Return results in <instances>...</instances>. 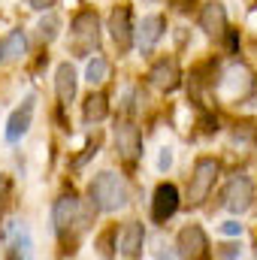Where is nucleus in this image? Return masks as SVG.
<instances>
[{
  "mask_svg": "<svg viewBox=\"0 0 257 260\" xmlns=\"http://www.w3.org/2000/svg\"><path fill=\"white\" fill-rule=\"evenodd\" d=\"M97 46H100V18H97V12L94 9L76 12L73 21H70V49H73V55L88 58V55L97 52Z\"/></svg>",
  "mask_w": 257,
  "mask_h": 260,
  "instance_id": "obj_2",
  "label": "nucleus"
},
{
  "mask_svg": "<svg viewBox=\"0 0 257 260\" xmlns=\"http://www.w3.org/2000/svg\"><path fill=\"white\" fill-rule=\"evenodd\" d=\"M221 206L227 212H233V215H245L254 206V182L248 176H242V173L230 176L224 191H221Z\"/></svg>",
  "mask_w": 257,
  "mask_h": 260,
  "instance_id": "obj_4",
  "label": "nucleus"
},
{
  "mask_svg": "<svg viewBox=\"0 0 257 260\" xmlns=\"http://www.w3.org/2000/svg\"><path fill=\"white\" fill-rule=\"evenodd\" d=\"M209 236L200 224H188L179 230L176 236V257H191V260H200V257H209Z\"/></svg>",
  "mask_w": 257,
  "mask_h": 260,
  "instance_id": "obj_8",
  "label": "nucleus"
},
{
  "mask_svg": "<svg viewBox=\"0 0 257 260\" xmlns=\"http://www.w3.org/2000/svg\"><path fill=\"white\" fill-rule=\"evenodd\" d=\"M97 245H100V254H106V257H109V254H115V245H118V227H109V230L100 236V242H97Z\"/></svg>",
  "mask_w": 257,
  "mask_h": 260,
  "instance_id": "obj_22",
  "label": "nucleus"
},
{
  "mask_svg": "<svg viewBox=\"0 0 257 260\" xmlns=\"http://www.w3.org/2000/svg\"><path fill=\"white\" fill-rule=\"evenodd\" d=\"M218 179H221V164L215 157H197L191 182H188V206H203L215 191Z\"/></svg>",
  "mask_w": 257,
  "mask_h": 260,
  "instance_id": "obj_3",
  "label": "nucleus"
},
{
  "mask_svg": "<svg viewBox=\"0 0 257 260\" xmlns=\"http://www.w3.org/2000/svg\"><path fill=\"white\" fill-rule=\"evenodd\" d=\"M224 34H227V49L236 55V49H239V34H236V30H224Z\"/></svg>",
  "mask_w": 257,
  "mask_h": 260,
  "instance_id": "obj_29",
  "label": "nucleus"
},
{
  "mask_svg": "<svg viewBox=\"0 0 257 260\" xmlns=\"http://www.w3.org/2000/svg\"><path fill=\"white\" fill-rule=\"evenodd\" d=\"M164 34H167V18L151 12L133 27V46L139 49V55H151V49L164 40Z\"/></svg>",
  "mask_w": 257,
  "mask_h": 260,
  "instance_id": "obj_7",
  "label": "nucleus"
},
{
  "mask_svg": "<svg viewBox=\"0 0 257 260\" xmlns=\"http://www.w3.org/2000/svg\"><path fill=\"white\" fill-rule=\"evenodd\" d=\"M191 3H194V0H176V9H179V12H188V9H191Z\"/></svg>",
  "mask_w": 257,
  "mask_h": 260,
  "instance_id": "obj_30",
  "label": "nucleus"
},
{
  "mask_svg": "<svg viewBox=\"0 0 257 260\" xmlns=\"http://www.w3.org/2000/svg\"><path fill=\"white\" fill-rule=\"evenodd\" d=\"M200 127H203V133H218V118H212V115H206V118L200 121Z\"/></svg>",
  "mask_w": 257,
  "mask_h": 260,
  "instance_id": "obj_28",
  "label": "nucleus"
},
{
  "mask_svg": "<svg viewBox=\"0 0 257 260\" xmlns=\"http://www.w3.org/2000/svg\"><path fill=\"white\" fill-rule=\"evenodd\" d=\"M112 139H115V151L124 157V160H136L142 157V133L136 124L130 121H118L112 130Z\"/></svg>",
  "mask_w": 257,
  "mask_h": 260,
  "instance_id": "obj_12",
  "label": "nucleus"
},
{
  "mask_svg": "<svg viewBox=\"0 0 257 260\" xmlns=\"http://www.w3.org/2000/svg\"><path fill=\"white\" fill-rule=\"evenodd\" d=\"M94 154H97V139H91V142L85 145V154H82V157H79V160H76L73 167H85V164H88V160H91Z\"/></svg>",
  "mask_w": 257,
  "mask_h": 260,
  "instance_id": "obj_25",
  "label": "nucleus"
},
{
  "mask_svg": "<svg viewBox=\"0 0 257 260\" xmlns=\"http://www.w3.org/2000/svg\"><path fill=\"white\" fill-rule=\"evenodd\" d=\"M221 233L224 236H242V224L239 221H224L221 224Z\"/></svg>",
  "mask_w": 257,
  "mask_h": 260,
  "instance_id": "obj_26",
  "label": "nucleus"
},
{
  "mask_svg": "<svg viewBox=\"0 0 257 260\" xmlns=\"http://www.w3.org/2000/svg\"><path fill=\"white\" fill-rule=\"evenodd\" d=\"M145 3H157V0H145Z\"/></svg>",
  "mask_w": 257,
  "mask_h": 260,
  "instance_id": "obj_31",
  "label": "nucleus"
},
{
  "mask_svg": "<svg viewBox=\"0 0 257 260\" xmlns=\"http://www.w3.org/2000/svg\"><path fill=\"white\" fill-rule=\"evenodd\" d=\"M24 3H27L30 9H37V12H46V9H52L58 0H24Z\"/></svg>",
  "mask_w": 257,
  "mask_h": 260,
  "instance_id": "obj_27",
  "label": "nucleus"
},
{
  "mask_svg": "<svg viewBox=\"0 0 257 260\" xmlns=\"http://www.w3.org/2000/svg\"><path fill=\"white\" fill-rule=\"evenodd\" d=\"M170 167H173V148H160V154H157V170L167 173Z\"/></svg>",
  "mask_w": 257,
  "mask_h": 260,
  "instance_id": "obj_24",
  "label": "nucleus"
},
{
  "mask_svg": "<svg viewBox=\"0 0 257 260\" xmlns=\"http://www.w3.org/2000/svg\"><path fill=\"white\" fill-rule=\"evenodd\" d=\"M30 248H34L30 230H27L24 224H15L12 239H9V257H30Z\"/></svg>",
  "mask_w": 257,
  "mask_h": 260,
  "instance_id": "obj_19",
  "label": "nucleus"
},
{
  "mask_svg": "<svg viewBox=\"0 0 257 260\" xmlns=\"http://www.w3.org/2000/svg\"><path fill=\"white\" fill-rule=\"evenodd\" d=\"M182 206V194L173 182H160L154 188V197H151V221L154 224H167Z\"/></svg>",
  "mask_w": 257,
  "mask_h": 260,
  "instance_id": "obj_9",
  "label": "nucleus"
},
{
  "mask_svg": "<svg viewBox=\"0 0 257 260\" xmlns=\"http://www.w3.org/2000/svg\"><path fill=\"white\" fill-rule=\"evenodd\" d=\"M88 197L94 200L97 212H118L130 203V188L124 182V176L112 173V170H103L91 179L88 185Z\"/></svg>",
  "mask_w": 257,
  "mask_h": 260,
  "instance_id": "obj_1",
  "label": "nucleus"
},
{
  "mask_svg": "<svg viewBox=\"0 0 257 260\" xmlns=\"http://www.w3.org/2000/svg\"><path fill=\"white\" fill-rule=\"evenodd\" d=\"M197 24H200L203 34H209V37H221V34L227 30V9H224V3H218V0L203 3Z\"/></svg>",
  "mask_w": 257,
  "mask_h": 260,
  "instance_id": "obj_14",
  "label": "nucleus"
},
{
  "mask_svg": "<svg viewBox=\"0 0 257 260\" xmlns=\"http://www.w3.org/2000/svg\"><path fill=\"white\" fill-rule=\"evenodd\" d=\"M34 112H37V94H27V97L21 100V106H15V109L9 112L6 130H3V136H6L9 145L21 142V136H27V130L34 124Z\"/></svg>",
  "mask_w": 257,
  "mask_h": 260,
  "instance_id": "obj_6",
  "label": "nucleus"
},
{
  "mask_svg": "<svg viewBox=\"0 0 257 260\" xmlns=\"http://www.w3.org/2000/svg\"><path fill=\"white\" fill-rule=\"evenodd\" d=\"M142 248H145V224L142 221H127L124 230L118 233L115 254H121V257H142Z\"/></svg>",
  "mask_w": 257,
  "mask_h": 260,
  "instance_id": "obj_13",
  "label": "nucleus"
},
{
  "mask_svg": "<svg viewBox=\"0 0 257 260\" xmlns=\"http://www.w3.org/2000/svg\"><path fill=\"white\" fill-rule=\"evenodd\" d=\"M76 218H79V197L76 194L58 197L55 206H52V227H55V233L61 239L76 233Z\"/></svg>",
  "mask_w": 257,
  "mask_h": 260,
  "instance_id": "obj_10",
  "label": "nucleus"
},
{
  "mask_svg": "<svg viewBox=\"0 0 257 260\" xmlns=\"http://www.w3.org/2000/svg\"><path fill=\"white\" fill-rule=\"evenodd\" d=\"M76 91H79V76H76V67L70 64V61L58 64V70H55V94H58L61 106H70V103L76 100Z\"/></svg>",
  "mask_w": 257,
  "mask_h": 260,
  "instance_id": "obj_15",
  "label": "nucleus"
},
{
  "mask_svg": "<svg viewBox=\"0 0 257 260\" xmlns=\"http://www.w3.org/2000/svg\"><path fill=\"white\" fill-rule=\"evenodd\" d=\"M230 97H239V94H245L254 82H251V73H248V67L242 64H233L227 73H224V82H218Z\"/></svg>",
  "mask_w": 257,
  "mask_h": 260,
  "instance_id": "obj_16",
  "label": "nucleus"
},
{
  "mask_svg": "<svg viewBox=\"0 0 257 260\" xmlns=\"http://www.w3.org/2000/svg\"><path fill=\"white\" fill-rule=\"evenodd\" d=\"M27 52V37L24 30H12L0 40V61H18Z\"/></svg>",
  "mask_w": 257,
  "mask_h": 260,
  "instance_id": "obj_18",
  "label": "nucleus"
},
{
  "mask_svg": "<svg viewBox=\"0 0 257 260\" xmlns=\"http://www.w3.org/2000/svg\"><path fill=\"white\" fill-rule=\"evenodd\" d=\"M106 115H109V97L100 91H91L85 97V106H82L85 124H100V121H106Z\"/></svg>",
  "mask_w": 257,
  "mask_h": 260,
  "instance_id": "obj_17",
  "label": "nucleus"
},
{
  "mask_svg": "<svg viewBox=\"0 0 257 260\" xmlns=\"http://www.w3.org/2000/svg\"><path fill=\"white\" fill-rule=\"evenodd\" d=\"M215 257H242V245H236V242L218 245V248H215Z\"/></svg>",
  "mask_w": 257,
  "mask_h": 260,
  "instance_id": "obj_23",
  "label": "nucleus"
},
{
  "mask_svg": "<svg viewBox=\"0 0 257 260\" xmlns=\"http://www.w3.org/2000/svg\"><path fill=\"white\" fill-rule=\"evenodd\" d=\"M148 82L164 91V94H173L179 85H182V70H179V61L176 58H160L154 61V67L148 70Z\"/></svg>",
  "mask_w": 257,
  "mask_h": 260,
  "instance_id": "obj_11",
  "label": "nucleus"
},
{
  "mask_svg": "<svg viewBox=\"0 0 257 260\" xmlns=\"http://www.w3.org/2000/svg\"><path fill=\"white\" fill-rule=\"evenodd\" d=\"M118 55H127L133 49V12H130V3H118L112 12H109V24H106Z\"/></svg>",
  "mask_w": 257,
  "mask_h": 260,
  "instance_id": "obj_5",
  "label": "nucleus"
},
{
  "mask_svg": "<svg viewBox=\"0 0 257 260\" xmlns=\"http://www.w3.org/2000/svg\"><path fill=\"white\" fill-rule=\"evenodd\" d=\"M58 30H61V18H58L52 9H46V15H43L40 24H37V40H40V43H52V40L58 37Z\"/></svg>",
  "mask_w": 257,
  "mask_h": 260,
  "instance_id": "obj_20",
  "label": "nucleus"
},
{
  "mask_svg": "<svg viewBox=\"0 0 257 260\" xmlns=\"http://www.w3.org/2000/svg\"><path fill=\"white\" fill-rule=\"evenodd\" d=\"M106 76H109V61L103 58V55H88V67H85V79L91 82V85H100V82H106Z\"/></svg>",
  "mask_w": 257,
  "mask_h": 260,
  "instance_id": "obj_21",
  "label": "nucleus"
}]
</instances>
